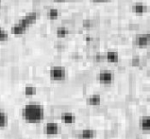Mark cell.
Segmentation results:
<instances>
[{
    "label": "cell",
    "instance_id": "1",
    "mask_svg": "<svg viewBox=\"0 0 150 139\" xmlns=\"http://www.w3.org/2000/svg\"><path fill=\"white\" fill-rule=\"evenodd\" d=\"M22 117L28 123H39L45 118V108L38 103L25 104L22 109Z\"/></svg>",
    "mask_w": 150,
    "mask_h": 139
},
{
    "label": "cell",
    "instance_id": "2",
    "mask_svg": "<svg viewBox=\"0 0 150 139\" xmlns=\"http://www.w3.org/2000/svg\"><path fill=\"white\" fill-rule=\"evenodd\" d=\"M50 79L56 81H61L65 80L66 78V70L62 66H53L49 72Z\"/></svg>",
    "mask_w": 150,
    "mask_h": 139
},
{
    "label": "cell",
    "instance_id": "3",
    "mask_svg": "<svg viewBox=\"0 0 150 139\" xmlns=\"http://www.w3.org/2000/svg\"><path fill=\"white\" fill-rule=\"evenodd\" d=\"M98 81L101 84H110L114 81V74L109 70H103L98 75Z\"/></svg>",
    "mask_w": 150,
    "mask_h": 139
},
{
    "label": "cell",
    "instance_id": "4",
    "mask_svg": "<svg viewBox=\"0 0 150 139\" xmlns=\"http://www.w3.org/2000/svg\"><path fill=\"white\" fill-rule=\"evenodd\" d=\"M135 46L139 47H145L150 45V33H142L136 35L134 39Z\"/></svg>",
    "mask_w": 150,
    "mask_h": 139
},
{
    "label": "cell",
    "instance_id": "5",
    "mask_svg": "<svg viewBox=\"0 0 150 139\" xmlns=\"http://www.w3.org/2000/svg\"><path fill=\"white\" fill-rule=\"evenodd\" d=\"M38 17H39V14H38V12H29V14L25 15L23 18H21L19 20V23L22 24L23 26H25V27L28 29L29 26L35 22Z\"/></svg>",
    "mask_w": 150,
    "mask_h": 139
},
{
    "label": "cell",
    "instance_id": "6",
    "mask_svg": "<svg viewBox=\"0 0 150 139\" xmlns=\"http://www.w3.org/2000/svg\"><path fill=\"white\" fill-rule=\"evenodd\" d=\"M59 126L56 122H48L45 126V133L46 135H57L59 133Z\"/></svg>",
    "mask_w": 150,
    "mask_h": 139
},
{
    "label": "cell",
    "instance_id": "7",
    "mask_svg": "<svg viewBox=\"0 0 150 139\" xmlns=\"http://www.w3.org/2000/svg\"><path fill=\"white\" fill-rule=\"evenodd\" d=\"M140 129L144 132H150V115H144L140 118Z\"/></svg>",
    "mask_w": 150,
    "mask_h": 139
},
{
    "label": "cell",
    "instance_id": "8",
    "mask_svg": "<svg viewBox=\"0 0 150 139\" xmlns=\"http://www.w3.org/2000/svg\"><path fill=\"white\" fill-rule=\"evenodd\" d=\"M61 120L64 124H73L75 122L76 120V116L74 114H72V113H69V112H64V113H62L61 115Z\"/></svg>",
    "mask_w": 150,
    "mask_h": 139
},
{
    "label": "cell",
    "instance_id": "9",
    "mask_svg": "<svg viewBox=\"0 0 150 139\" xmlns=\"http://www.w3.org/2000/svg\"><path fill=\"white\" fill-rule=\"evenodd\" d=\"M27 30V28L23 26L22 24H20L19 22L15 24L14 26L11 27V33L15 34V35H21V34H24Z\"/></svg>",
    "mask_w": 150,
    "mask_h": 139
},
{
    "label": "cell",
    "instance_id": "10",
    "mask_svg": "<svg viewBox=\"0 0 150 139\" xmlns=\"http://www.w3.org/2000/svg\"><path fill=\"white\" fill-rule=\"evenodd\" d=\"M96 136V133L92 129H84L80 133L81 139H93Z\"/></svg>",
    "mask_w": 150,
    "mask_h": 139
},
{
    "label": "cell",
    "instance_id": "11",
    "mask_svg": "<svg viewBox=\"0 0 150 139\" xmlns=\"http://www.w3.org/2000/svg\"><path fill=\"white\" fill-rule=\"evenodd\" d=\"M87 103L91 106H98L101 103V98L99 95H92L87 98Z\"/></svg>",
    "mask_w": 150,
    "mask_h": 139
},
{
    "label": "cell",
    "instance_id": "12",
    "mask_svg": "<svg viewBox=\"0 0 150 139\" xmlns=\"http://www.w3.org/2000/svg\"><path fill=\"white\" fill-rule=\"evenodd\" d=\"M106 59L109 63H117L119 61V55L116 51H108L106 54Z\"/></svg>",
    "mask_w": 150,
    "mask_h": 139
},
{
    "label": "cell",
    "instance_id": "13",
    "mask_svg": "<svg viewBox=\"0 0 150 139\" xmlns=\"http://www.w3.org/2000/svg\"><path fill=\"white\" fill-rule=\"evenodd\" d=\"M132 11H133L135 14H142L145 11V6L143 3H135L133 7H132Z\"/></svg>",
    "mask_w": 150,
    "mask_h": 139
},
{
    "label": "cell",
    "instance_id": "14",
    "mask_svg": "<svg viewBox=\"0 0 150 139\" xmlns=\"http://www.w3.org/2000/svg\"><path fill=\"white\" fill-rule=\"evenodd\" d=\"M8 119L7 113L1 111L0 112V127H1V129L6 128L8 125Z\"/></svg>",
    "mask_w": 150,
    "mask_h": 139
},
{
    "label": "cell",
    "instance_id": "15",
    "mask_svg": "<svg viewBox=\"0 0 150 139\" xmlns=\"http://www.w3.org/2000/svg\"><path fill=\"white\" fill-rule=\"evenodd\" d=\"M68 29L66 28H64V27H59L57 29V31H56V33H57V36L58 37H65L67 34H68Z\"/></svg>",
    "mask_w": 150,
    "mask_h": 139
},
{
    "label": "cell",
    "instance_id": "16",
    "mask_svg": "<svg viewBox=\"0 0 150 139\" xmlns=\"http://www.w3.org/2000/svg\"><path fill=\"white\" fill-rule=\"evenodd\" d=\"M59 15V11L57 10V9H50V10L47 11V16L50 19H56L58 18Z\"/></svg>",
    "mask_w": 150,
    "mask_h": 139
},
{
    "label": "cell",
    "instance_id": "17",
    "mask_svg": "<svg viewBox=\"0 0 150 139\" xmlns=\"http://www.w3.org/2000/svg\"><path fill=\"white\" fill-rule=\"evenodd\" d=\"M35 93H36V88L35 87H33V86H31V85L25 86V96L30 97V96L35 95Z\"/></svg>",
    "mask_w": 150,
    "mask_h": 139
},
{
    "label": "cell",
    "instance_id": "18",
    "mask_svg": "<svg viewBox=\"0 0 150 139\" xmlns=\"http://www.w3.org/2000/svg\"><path fill=\"white\" fill-rule=\"evenodd\" d=\"M8 32L6 31V30H4L3 29H0V40H1V42H4L8 40Z\"/></svg>",
    "mask_w": 150,
    "mask_h": 139
},
{
    "label": "cell",
    "instance_id": "19",
    "mask_svg": "<svg viewBox=\"0 0 150 139\" xmlns=\"http://www.w3.org/2000/svg\"><path fill=\"white\" fill-rule=\"evenodd\" d=\"M139 62H140L139 58L138 57H135V58H133V60H132V64H133V66H137V64L139 63Z\"/></svg>",
    "mask_w": 150,
    "mask_h": 139
},
{
    "label": "cell",
    "instance_id": "20",
    "mask_svg": "<svg viewBox=\"0 0 150 139\" xmlns=\"http://www.w3.org/2000/svg\"><path fill=\"white\" fill-rule=\"evenodd\" d=\"M90 25H91V22H90V20H84L83 21V26H84V27L88 28V27H90Z\"/></svg>",
    "mask_w": 150,
    "mask_h": 139
},
{
    "label": "cell",
    "instance_id": "21",
    "mask_svg": "<svg viewBox=\"0 0 150 139\" xmlns=\"http://www.w3.org/2000/svg\"><path fill=\"white\" fill-rule=\"evenodd\" d=\"M93 2H103V1H108V0H92Z\"/></svg>",
    "mask_w": 150,
    "mask_h": 139
},
{
    "label": "cell",
    "instance_id": "22",
    "mask_svg": "<svg viewBox=\"0 0 150 139\" xmlns=\"http://www.w3.org/2000/svg\"><path fill=\"white\" fill-rule=\"evenodd\" d=\"M85 40H86V41H91V40H92V38H91V37H88V36H87L86 38H85Z\"/></svg>",
    "mask_w": 150,
    "mask_h": 139
},
{
    "label": "cell",
    "instance_id": "23",
    "mask_svg": "<svg viewBox=\"0 0 150 139\" xmlns=\"http://www.w3.org/2000/svg\"><path fill=\"white\" fill-rule=\"evenodd\" d=\"M55 2H64V1H66V0H54Z\"/></svg>",
    "mask_w": 150,
    "mask_h": 139
},
{
    "label": "cell",
    "instance_id": "24",
    "mask_svg": "<svg viewBox=\"0 0 150 139\" xmlns=\"http://www.w3.org/2000/svg\"><path fill=\"white\" fill-rule=\"evenodd\" d=\"M148 101H149V103H150V96L148 97Z\"/></svg>",
    "mask_w": 150,
    "mask_h": 139
}]
</instances>
